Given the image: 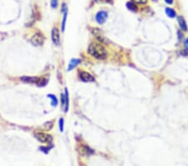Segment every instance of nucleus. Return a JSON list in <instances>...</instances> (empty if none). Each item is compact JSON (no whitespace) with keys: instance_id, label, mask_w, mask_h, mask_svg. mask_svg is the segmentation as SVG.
I'll use <instances>...</instances> for the list:
<instances>
[{"instance_id":"39448f33","label":"nucleus","mask_w":188,"mask_h":166,"mask_svg":"<svg viewBox=\"0 0 188 166\" xmlns=\"http://www.w3.org/2000/svg\"><path fill=\"white\" fill-rule=\"evenodd\" d=\"M80 78L81 81H83L85 82L95 81V78L93 77V75L86 72V71H80Z\"/></svg>"},{"instance_id":"6ab92c4d","label":"nucleus","mask_w":188,"mask_h":166,"mask_svg":"<svg viewBox=\"0 0 188 166\" xmlns=\"http://www.w3.org/2000/svg\"><path fill=\"white\" fill-rule=\"evenodd\" d=\"M97 2L100 3H112L113 0H96Z\"/></svg>"},{"instance_id":"423d86ee","label":"nucleus","mask_w":188,"mask_h":166,"mask_svg":"<svg viewBox=\"0 0 188 166\" xmlns=\"http://www.w3.org/2000/svg\"><path fill=\"white\" fill-rule=\"evenodd\" d=\"M107 18H108V14H107V12H105V11H100V12L97 13V15L95 16L96 21H97L99 24H104V23L106 21Z\"/></svg>"},{"instance_id":"6e6552de","label":"nucleus","mask_w":188,"mask_h":166,"mask_svg":"<svg viewBox=\"0 0 188 166\" xmlns=\"http://www.w3.org/2000/svg\"><path fill=\"white\" fill-rule=\"evenodd\" d=\"M61 11L63 12L64 14V18H63V21H62V30L64 31V28H65V23H66V19H67V14H68V9L66 7V5L64 3L62 5V9H61Z\"/></svg>"},{"instance_id":"f03ea898","label":"nucleus","mask_w":188,"mask_h":166,"mask_svg":"<svg viewBox=\"0 0 188 166\" xmlns=\"http://www.w3.org/2000/svg\"><path fill=\"white\" fill-rule=\"evenodd\" d=\"M21 80L24 82L28 83H35L38 86H44L47 82V81L43 78H39L37 76H24L21 78Z\"/></svg>"},{"instance_id":"7ed1b4c3","label":"nucleus","mask_w":188,"mask_h":166,"mask_svg":"<svg viewBox=\"0 0 188 166\" xmlns=\"http://www.w3.org/2000/svg\"><path fill=\"white\" fill-rule=\"evenodd\" d=\"M35 138L41 143H44V144H50L52 141H53V138L52 136L49 135V134H44V133H41V132H39V133H36L35 134Z\"/></svg>"},{"instance_id":"2eb2a0df","label":"nucleus","mask_w":188,"mask_h":166,"mask_svg":"<svg viewBox=\"0 0 188 166\" xmlns=\"http://www.w3.org/2000/svg\"><path fill=\"white\" fill-rule=\"evenodd\" d=\"M48 97H49V98H51V100H52V106H55L57 105L58 100H57V98H56V97H55V95H53V94H49Z\"/></svg>"},{"instance_id":"4be33fe9","label":"nucleus","mask_w":188,"mask_h":166,"mask_svg":"<svg viewBox=\"0 0 188 166\" xmlns=\"http://www.w3.org/2000/svg\"><path fill=\"white\" fill-rule=\"evenodd\" d=\"M165 2H166V3H168V4H172L173 0H165Z\"/></svg>"},{"instance_id":"aec40b11","label":"nucleus","mask_w":188,"mask_h":166,"mask_svg":"<svg viewBox=\"0 0 188 166\" xmlns=\"http://www.w3.org/2000/svg\"><path fill=\"white\" fill-rule=\"evenodd\" d=\"M61 100H62V106H63V107L64 108V106H65V97H64V94H61Z\"/></svg>"},{"instance_id":"f3484780","label":"nucleus","mask_w":188,"mask_h":166,"mask_svg":"<svg viewBox=\"0 0 188 166\" xmlns=\"http://www.w3.org/2000/svg\"><path fill=\"white\" fill-rule=\"evenodd\" d=\"M59 0H51V7L53 9H56L58 7Z\"/></svg>"},{"instance_id":"1a4fd4ad","label":"nucleus","mask_w":188,"mask_h":166,"mask_svg":"<svg viewBox=\"0 0 188 166\" xmlns=\"http://www.w3.org/2000/svg\"><path fill=\"white\" fill-rule=\"evenodd\" d=\"M80 153L82 155H90V154H92V153H94V151L92 150L90 148H89L88 146L82 145V146H80Z\"/></svg>"},{"instance_id":"20e7f679","label":"nucleus","mask_w":188,"mask_h":166,"mask_svg":"<svg viewBox=\"0 0 188 166\" xmlns=\"http://www.w3.org/2000/svg\"><path fill=\"white\" fill-rule=\"evenodd\" d=\"M43 36L42 34L40 33H36L34 34L32 38H31V42L32 44L35 45H40L43 43Z\"/></svg>"},{"instance_id":"dca6fc26","label":"nucleus","mask_w":188,"mask_h":166,"mask_svg":"<svg viewBox=\"0 0 188 166\" xmlns=\"http://www.w3.org/2000/svg\"><path fill=\"white\" fill-rule=\"evenodd\" d=\"M59 130H60V132H63V131H64V118H60V119H59Z\"/></svg>"},{"instance_id":"a211bd4d","label":"nucleus","mask_w":188,"mask_h":166,"mask_svg":"<svg viewBox=\"0 0 188 166\" xmlns=\"http://www.w3.org/2000/svg\"><path fill=\"white\" fill-rule=\"evenodd\" d=\"M131 1H132V2H134V3H140V4H145L147 0H131Z\"/></svg>"},{"instance_id":"0eeeda50","label":"nucleus","mask_w":188,"mask_h":166,"mask_svg":"<svg viewBox=\"0 0 188 166\" xmlns=\"http://www.w3.org/2000/svg\"><path fill=\"white\" fill-rule=\"evenodd\" d=\"M51 37H52V41L55 45H59L60 41V36H59V31L57 28H54L51 33Z\"/></svg>"},{"instance_id":"4468645a","label":"nucleus","mask_w":188,"mask_h":166,"mask_svg":"<svg viewBox=\"0 0 188 166\" xmlns=\"http://www.w3.org/2000/svg\"><path fill=\"white\" fill-rule=\"evenodd\" d=\"M64 97H65V106H64V112H67L68 109H69V94H68V91L65 89V93H64Z\"/></svg>"},{"instance_id":"f8f14e48","label":"nucleus","mask_w":188,"mask_h":166,"mask_svg":"<svg viewBox=\"0 0 188 166\" xmlns=\"http://www.w3.org/2000/svg\"><path fill=\"white\" fill-rule=\"evenodd\" d=\"M126 7H127V9H128L129 10L132 11V12H137L138 8H137V6H136L134 3H132V2H128V3H126Z\"/></svg>"},{"instance_id":"9b49d317","label":"nucleus","mask_w":188,"mask_h":166,"mask_svg":"<svg viewBox=\"0 0 188 166\" xmlns=\"http://www.w3.org/2000/svg\"><path fill=\"white\" fill-rule=\"evenodd\" d=\"M80 63V60H79V59H72L70 61V63H69L68 71H71L77 65H79Z\"/></svg>"},{"instance_id":"9d476101","label":"nucleus","mask_w":188,"mask_h":166,"mask_svg":"<svg viewBox=\"0 0 188 166\" xmlns=\"http://www.w3.org/2000/svg\"><path fill=\"white\" fill-rule=\"evenodd\" d=\"M178 23H179V25H180V28L181 29V30L183 31H187V23L184 19V18L182 16H179L178 19Z\"/></svg>"},{"instance_id":"412c9836","label":"nucleus","mask_w":188,"mask_h":166,"mask_svg":"<svg viewBox=\"0 0 188 166\" xmlns=\"http://www.w3.org/2000/svg\"><path fill=\"white\" fill-rule=\"evenodd\" d=\"M184 45H185V48H186V50H188V39L186 40V41H185V43H184Z\"/></svg>"},{"instance_id":"f257e3e1","label":"nucleus","mask_w":188,"mask_h":166,"mask_svg":"<svg viewBox=\"0 0 188 166\" xmlns=\"http://www.w3.org/2000/svg\"><path fill=\"white\" fill-rule=\"evenodd\" d=\"M88 51L90 56L95 57L98 60H105L107 58V52L105 47L99 43H91L89 48Z\"/></svg>"},{"instance_id":"ddd939ff","label":"nucleus","mask_w":188,"mask_h":166,"mask_svg":"<svg viewBox=\"0 0 188 166\" xmlns=\"http://www.w3.org/2000/svg\"><path fill=\"white\" fill-rule=\"evenodd\" d=\"M166 15H167L168 17H170V18H175L176 15L175 10H173V9H171V8H166Z\"/></svg>"}]
</instances>
